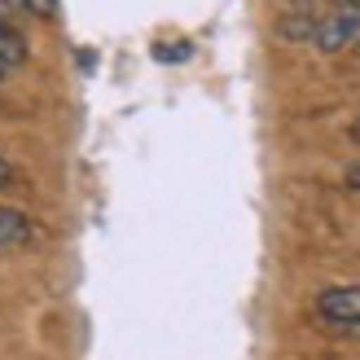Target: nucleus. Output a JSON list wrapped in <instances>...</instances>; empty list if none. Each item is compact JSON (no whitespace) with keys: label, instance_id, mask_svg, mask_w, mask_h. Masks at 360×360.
Listing matches in <instances>:
<instances>
[{"label":"nucleus","instance_id":"1","mask_svg":"<svg viewBox=\"0 0 360 360\" xmlns=\"http://www.w3.org/2000/svg\"><path fill=\"white\" fill-rule=\"evenodd\" d=\"M356 40H360V13L356 9L334 5L330 13H321V27H316V40H312L321 53H343Z\"/></svg>","mask_w":360,"mask_h":360},{"label":"nucleus","instance_id":"2","mask_svg":"<svg viewBox=\"0 0 360 360\" xmlns=\"http://www.w3.org/2000/svg\"><path fill=\"white\" fill-rule=\"evenodd\" d=\"M316 316L330 321V326H360V285H330V290L316 295Z\"/></svg>","mask_w":360,"mask_h":360},{"label":"nucleus","instance_id":"3","mask_svg":"<svg viewBox=\"0 0 360 360\" xmlns=\"http://www.w3.org/2000/svg\"><path fill=\"white\" fill-rule=\"evenodd\" d=\"M316 27H321V13L312 5H290L277 22V35L290 44H303V40H316Z\"/></svg>","mask_w":360,"mask_h":360},{"label":"nucleus","instance_id":"4","mask_svg":"<svg viewBox=\"0 0 360 360\" xmlns=\"http://www.w3.org/2000/svg\"><path fill=\"white\" fill-rule=\"evenodd\" d=\"M31 238H35L31 215H27V211H18V207H0V250H9V246H27Z\"/></svg>","mask_w":360,"mask_h":360},{"label":"nucleus","instance_id":"5","mask_svg":"<svg viewBox=\"0 0 360 360\" xmlns=\"http://www.w3.org/2000/svg\"><path fill=\"white\" fill-rule=\"evenodd\" d=\"M27 62V40L9 27V18H0V70Z\"/></svg>","mask_w":360,"mask_h":360},{"label":"nucleus","instance_id":"6","mask_svg":"<svg viewBox=\"0 0 360 360\" xmlns=\"http://www.w3.org/2000/svg\"><path fill=\"white\" fill-rule=\"evenodd\" d=\"M22 5H27L35 18H53V13H58V0H22Z\"/></svg>","mask_w":360,"mask_h":360},{"label":"nucleus","instance_id":"7","mask_svg":"<svg viewBox=\"0 0 360 360\" xmlns=\"http://www.w3.org/2000/svg\"><path fill=\"white\" fill-rule=\"evenodd\" d=\"M13 180H18L13 163H9V158H0V189H5V185H13Z\"/></svg>","mask_w":360,"mask_h":360},{"label":"nucleus","instance_id":"8","mask_svg":"<svg viewBox=\"0 0 360 360\" xmlns=\"http://www.w3.org/2000/svg\"><path fill=\"white\" fill-rule=\"evenodd\" d=\"M347 185H352V189H356V193H360V158H356V163H352V167H347Z\"/></svg>","mask_w":360,"mask_h":360},{"label":"nucleus","instance_id":"9","mask_svg":"<svg viewBox=\"0 0 360 360\" xmlns=\"http://www.w3.org/2000/svg\"><path fill=\"white\" fill-rule=\"evenodd\" d=\"M338 5H343V9H356V13H360V0H338Z\"/></svg>","mask_w":360,"mask_h":360},{"label":"nucleus","instance_id":"10","mask_svg":"<svg viewBox=\"0 0 360 360\" xmlns=\"http://www.w3.org/2000/svg\"><path fill=\"white\" fill-rule=\"evenodd\" d=\"M356 58H360V40H356Z\"/></svg>","mask_w":360,"mask_h":360},{"label":"nucleus","instance_id":"11","mask_svg":"<svg viewBox=\"0 0 360 360\" xmlns=\"http://www.w3.org/2000/svg\"><path fill=\"white\" fill-rule=\"evenodd\" d=\"M0 79H5V70H0Z\"/></svg>","mask_w":360,"mask_h":360},{"label":"nucleus","instance_id":"12","mask_svg":"<svg viewBox=\"0 0 360 360\" xmlns=\"http://www.w3.org/2000/svg\"><path fill=\"white\" fill-rule=\"evenodd\" d=\"M356 132H360V128H356Z\"/></svg>","mask_w":360,"mask_h":360}]
</instances>
